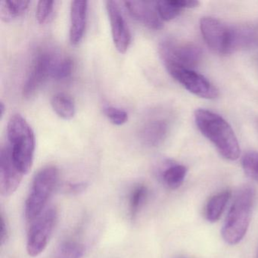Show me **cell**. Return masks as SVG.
I'll return each mask as SVG.
<instances>
[{
  "label": "cell",
  "instance_id": "6da1fadb",
  "mask_svg": "<svg viewBox=\"0 0 258 258\" xmlns=\"http://www.w3.org/2000/svg\"><path fill=\"white\" fill-rule=\"evenodd\" d=\"M200 28L207 45L220 55L249 49L258 42V29L253 25L229 26L214 18L205 17Z\"/></svg>",
  "mask_w": 258,
  "mask_h": 258
},
{
  "label": "cell",
  "instance_id": "7a4b0ae2",
  "mask_svg": "<svg viewBox=\"0 0 258 258\" xmlns=\"http://www.w3.org/2000/svg\"><path fill=\"white\" fill-rule=\"evenodd\" d=\"M196 125L202 134L217 148L222 156L235 161L240 155V147L233 130L219 114L206 109L195 113Z\"/></svg>",
  "mask_w": 258,
  "mask_h": 258
},
{
  "label": "cell",
  "instance_id": "3957f363",
  "mask_svg": "<svg viewBox=\"0 0 258 258\" xmlns=\"http://www.w3.org/2000/svg\"><path fill=\"white\" fill-rule=\"evenodd\" d=\"M8 146L15 164L24 175L32 167L35 152V136L32 128L20 114L10 117L7 126Z\"/></svg>",
  "mask_w": 258,
  "mask_h": 258
},
{
  "label": "cell",
  "instance_id": "277c9868",
  "mask_svg": "<svg viewBox=\"0 0 258 258\" xmlns=\"http://www.w3.org/2000/svg\"><path fill=\"white\" fill-rule=\"evenodd\" d=\"M254 196V189L249 185L243 186L237 192L222 229V236L228 244H238L245 235L250 224Z\"/></svg>",
  "mask_w": 258,
  "mask_h": 258
},
{
  "label": "cell",
  "instance_id": "5b68a950",
  "mask_svg": "<svg viewBox=\"0 0 258 258\" xmlns=\"http://www.w3.org/2000/svg\"><path fill=\"white\" fill-rule=\"evenodd\" d=\"M59 171L47 166L37 172L33 179L31 191L25 203V217L31 223L46 209V205L58 182Z\"/></svg>",
  "mask_w": 258,
  "mask_h": 258
},
{
  "label": "cell",
  "instance_id": "8992f818",
  "mask_svg": "<svg viewBox=\"0 0 258 258\" xmlns=\"http://www.w3.org/2000/svg\"><path fill=\"white\" fill-rule=\"evenodd\" d=\"M160 55L165 67L176 66L194 70L199 66L202 52L194 43L167 39L160 44Z\"/></svg>",
  "mask_w": 258,
  "mask_h": 258
},
{
  "label": "cell",
  "instance_id": "52a82bcc",
  "mask_svg": "<svg viewBox=\"0 0 258 258\" xmlns=\"http://www.w3.org/2000/svg\"><path fill=\"white\" fill-rule=\"evenodd\" d=\"M56 220V209L53 207H49L31 222L27 237V251L30 256H38L46 249Z\"/></svg>",
  "mask_w": 258,
  "mask_h": 258
},
{
  "label": "cell",
  "instance_id": "ba28073f",
  "mask_svg": "<svg viewBox=\"0 0 258 258\" xmlns=\"http://www.w3.org/2000/svg\"><path fill=\"white\" fill-rule=\"evenodd\" d=\"M58 56V54L48 49L37 52L22 88V95L25 99L34 96L45 81L52 78L54 64Z\"/></svg>",
  "mask_w": 258,
  "mask_h": 258
},
{
  "label": "cell",
  "instance_id": "9c48e42d",
  "mask_svg": "<svg viewBox=\"0 0 258 258\" xmlns=\"http://www.w3.org/2000/svg\"><path fill=\"white\" fill-rule=\"evenodd\" d=\"M166 69L176 81L196 96L206 99H214L218 96L217 87L194 70L176 66H168Z\"/></svg>",
  "mask_w": 258,
  "mask_h": 258
},
{
  "label": "cell",
  "instance_id": "30bf717a",
  "mask_svg": "<svg viewBox=\"0 0 258 258\" xmlns=\"http://www.w3.org/2000/svg\"><path fill=\"white\" fill-rule=\"evenodd\" d=\"M24 174L13 161L8 144L0 150V192L8 197L19 188Z\"/></svg>",
  "mask_w": 258,
  "mask_h": 258
},
{
  "label": "cell",
  "instance_id": "8fae6325",
  "mask_svg": "<svg viewBox=\"0 0 258 258\" xmlns=\"http://www.w3.org/2000/svg\"><path fill=\"white\" fill-rule=\"evenodd\" d=\"M105 4L114 46L120 53H124L131 45V31L118 4L111 0L107 1Z\"/></svg>",
  "mask_w": 258,
  "mask_h": 258
},
{
  "label": "cell",
  "instance_id": "7c38bea8",
  "mask_svg": "<svg viewBox=\"0 0 258 258\" xmlns=\"http://www.w3.org/2000/svg\"><path fill=\"white\" fill-rule=\"evenodd\" d=\"M170 129V120L163 115H155L144 122L140 130V141L149 147L164 143Z\"/></svg>",
  "mask_w": 258,
  "mask_h": 258
},
{
  "label": "cell",
  "instance_id": "4fadbf2b",
  "mask_svg": "<svg viewBox=\"0 0 258 258\" xmlns=\"http://www.w3.org/2000/svg\"><path fill=\"white\" fill-rule=\"evenodd\" d=\"M125 7L133 18L152 30L163 28V21L158 14L156 2L147 1H126Z\"/></svg>",
  "mask_w": 258,
  "mask_h": 258
},
{
  "label": "cell",
  "instance_id": "5bb4252c",
  "mask_svg": "<svg viewBox=\"0 0 258 258\" xmlns=\"http://www.w3.org/2000/svg\"><path fill=\"white\" fill-rule=\"evenodd\" d=\"M88 2L75 0L71 3L69 39L73 45L78 44L84 37L87 22Z\"/></svg>",
  "mask_w": 258,
  "mask_h": 258
},
{
  "label": "cell",
  "instance_id": "9a60e30c",
  "mask_svg": "<svg viewBox=\"0 0 258 258\" xmlns=\"http://www.w3.org/2000/svg\"><path fill=\"white\" fill-rule=\"evenodd\" d=\"M199 1L194 0H164L156 2V8L162 21L173 20L185 9L199 7Z\"/></svg>",
  "mask_w": 258,
  "mask_h": 258
},
{
  "label": "cell",
  "instance_id": "2e32d148",
  "mask_svg": "<svg viewBox=\"0 0 258 258\" xmlns=\"http://www.w3.org/2000/svg\"><path fill=\"white\" fill-rule=\"evenodd\" d=\"M51 105L55 113L64 120H70L75 116L76 111L75 102L66 93H55L51 99Z\"/></svg>",
  "mask_w": 258,
  "mask_h": 258
},
{
  "label": "cell",
  "instance_id": "e0dca14e",
  "mask_svg": "<svg viewBox=\"0 0 258 258\" xmlns=\"http://www.w3.org/2000/svg\"><path fill=\"white\" fill-rule=\"evenodd\" d=\"M231 197L229 191H222L213 196L207 204L206 217L208 221H217L223 214Z\"/></svg>",
  "mask_w": 258,
  "mask_h": 258
},
{
  "label": "cell",
  "instance_id": "ac0fdd59",
  "mask_svg": "<svg viewBox=\"0 0 258 258\" xmlns=\"http://www.w3.org/2000/svg\"><path fill=\"white\" fill-rule=\"evenodd\" d=\"M187 174V169L180 164H171L166 167L161 173V179L166 186L170 189L179 188Z\"/></svg>",
  "mask_w": 258,
  "mask_h": 258
},
{
  "label": "cell",
  "instance_id": "d6986e66",
  "mask_svg": "<svg viewBox=\"0 0 258 258\" xmlns=\"http://www.w3.org/2000/svg\"><path fill=\"white\" fill-rule=\"evenodd\" d=\"M28 0H6L0 4V17L5 22H10L22 16L29 6Z\"/></svg>",
  "mask_w": 258,
  "mask_h": 258
},
{
  "label": "cell",
  "instance_id": "ffe728a7",
  "mask_svg": "<svg viewBox=\"0 0 258 258\" xmlns=\"http://www.w3.org/2000/svg\"><path fill=\"white\" fill-rule=\"evenodd\" d=\"M149 196V190L144 185H137L131 191L129 199L130 214L134 220L144 206Z\"/></svg>",
  "mask_w": 258,
  "mask_h": 258
},
{
  "label": "cell",
  "instance_id": "44dd1931",
  "mask_svg": "<svg viewBox=\"0 0 258 258\" xmlns=\"http://www.w3.org/2000/svg\"><path fill=\"white\" fill-rule=\"evenodd\" d=\"M85 248L81 243L75 241H66L61 243L57 250L58 258H81Z\"/></svg>",
  "mask_w": 258,
  "mask_h": 258
},
{
  "label": "cell",
  "instance_id": "7402d4cb",
  "mask_svg": "<svg viewBox=\"0 0 258 258\" xmlns=\"http://www.w3.org/2000/svg\"><path fill=\"white\" fill-rule=\"evenodd\" d=\"M74 62L69 56L58 55L52 71V78L55 80H64L69 78L73 72Z\"/></svg>",
  "mask_w": 258,
  "mask_h": 258
},
{
  "label": "cell",
  "instance_id": "603a6c76",
  "mask_svg": "<svg viewBox=\"0 0 258 258\" xmlns=\"http://www.w3.org/2000/svg\"><path fill=\"white\" fill-rule=\"evenodd\" d=\"M244 173L258 182V152H248L241 161Z\"/></svg>",
  "mask_w": 258,
  "mask_h": 258
},
{
  "label": "cell",
  "instance_id": "cb8c5ba5",
  "mask_svg": "<svg viewBox=\"0 0 258 258\" xmlns=\"http://www.w3.org/2000/svg\"><path fill=\"white\" fill-rule=\"evenodd\" d=\"M104 114L109 119L111 123L115 125H122L128 120V114L124 110L114 106H105L103 108Z\"/></svg>",
  "mask_w": 258,
  "mask_h": 258
},
{
  "label": "cell",
  "instance_id": "d4e9b609",
  "mask_svg": "<svg viewBox=\"0 0 258 258\" xmlns=\"http://www.w3.org/2000/svg\"><path fill=\"white\" fill-rule=\"evenodd\" d=\"M54 1L50 0H40L37 4L36 10V18L39 23L43 24L48 20L53 10Z\"/></svg>",
  "mask_w": 258,
  "mask_h": 258
},
{
  "label": "cell",
  "instance_id": "484cf974",
  "mask_svg": "<svg viewBox=\"0 0 258 258\" xmlns=\"http://www.w3.org/2000/svg\"><path fill=\"white\" fill-rule=\"evenodd\" d=\"M87 184L84 182H79V183H70L66 185V190L68 192L72 194H78L82 192L87 188Z\"/></svg>",
  "mask_w": 258,
  "mask_h": 258
},
{
  "label": "cell",
  "instance_id": "4316f807",
  "mask_svg": "<svg viewBox=\"0 0 258 258\" xmlns=\"http://www.w3.org/2000/svg\"><path fill=\"white\" fill-rule=\"evenodd\" d=\"M8 238V229L4 215L1 216V244H4Z\"/></svg>",
  "mask_w": 258,
  "mask_h": 258
},
{
  "label": "cell",
  "instance_id": "83f0119b",
  "mask_svg": "<svg viewBox=\"0 0 258 258\" xmlns=\"http://www.w3.org/2000/svg\"><path fill=\"white\" fill-rule=\"evenodd\" d=\"M6 107L5 105H4V102H0V116H1V119H3V117L4 115V112H5Z\"/></svg>",
  "mask_w": 258,
  "mask_h": 258
}]
</instances>
